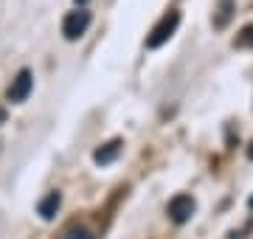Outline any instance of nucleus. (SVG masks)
Masks as SVG:
<instances>
[{
	"mask_svg": "<svg viewBox=\"0 0 253 239\" xmlns=\"http://www.w3.org/2000/svg\"><path fill=\"white\" fill-rule=\"evenodd\" d=\"M177 26H180V11H166L158 23H155V28L149 31V37H146V48H161L166 45L169 40L174 37V31H177Z\"/></svg>",
	"mask_w": 253,
	"mask_h": 239,
	"instance_id": "1",
	"label": "nucleus"
},
{
	"mask_svg": "<svg viewBox=\"0 0 253 239\" xmlns=\"http://www.w3.org/2000/svg\"><path fill=\"white\" fill-rule=\"evenodd\" d=\"M93 17H90V11H84V9H76V11H68L62 20V37L68 40V42H76V40L84 37V31L90 28Z\"/></svg>",
	"mask_w": 253,
	"mask_h": 239,
	"instance_id": "2",
	"label": "nucleus"
},
{
	"mask_svg": "<svg viewBox=\"0 0 253 239\" xmlns=\"http://www.w3.org/2000/svg\"><path fill=\"white\" fill-rule=\"evenodd\" d=\"M31 90H34V74L28 71V68H23L14 79H11V87H9V101L11 104H23V101L31 96Z\"/></svg>",
	"mask_w": 253,
	"mask_h": 239,
	"instance_id": "3",
	"label": "nucleus"
},
{
	"mask_svg": "<svg viewBox=\"0 0 253 239\" xmlns=\"http://www.w3.org/2000/svg\"><path fill=\"white\" fill-rule=\"evenodd\" d=\"M194 208H197V205H194V197H191V194H177V197L169 200V217H172L177 225L189 222Z\"/></svg>",
	"mask_w": 253,
	"mask_h": 239,
	"instance_id": "4",
	"label": "nucleus"
},
{
	"mask_svg": "<svg viewBox=\"0 0 253 239\" xmlns=\"http://www.w3.org/2000/svg\"><path fill=\"white\" fill-rule=\"evenodd\" d=\"M59 205H62V194L59 192H51L45 194L42 200H40V205H37V211H40V217L45 222H51L56 217V211H59Z\"/></svg>",
	"mask_w": 253,
	"mask_h": 239,
	"instance_id": "5",
	"label": "nucleus"
},
{
	"mask_svg": "<svg viewBox=\"0 0 253 239\" xmlns=\"http://www.w3.org/2000/svg\"><path fill=\"white\" fill-rule=\"evenodd\" d=\"M121 147H124V144H121L118 138H116V141H110V144H104V147H99L96 152H93V160H96L99 166L113 163V160H116V158L121 155Z\"/></svg>",
	"mask_w": 253,
	"mask_h": 239,
	"instance_id": "6",
	"label": "nucleus"
},
{
	"mask_svg": "<svg viewBox=\"0 0 253 239\" xmlns=\"http://www.w3.org/2000/svg\"><path fill=\"white\" fill-rule=\"evenodd\" d=\"M56 239H93V234L87 228H82V225H71V228H65Z\"/></svg>",
	"mask_w": 253,
	"mask_h": 239,
	"instance_id": "7",
	"label": "nucleus"
},
{
	"mask_svg": "<svg viewBox=\"0 0 253 239\" xmlns=\"http://www.w3.org/2000/svg\"><path fill=\"white\" fill-rule=\"evenodd\" d=\"M231 9H234V0H219V17L214 20V26L225 28L228 20H231Z\"/></svg>",
	"mask_w": 253,
	"mask_h": 239,
	"instance_id": "8",
	"label": "nucleus"
},
{
	"mask_svg": "<svg viewBox=\"0 0 253 239\" xmlns=\"http://www.w3.org/2000/svg\"><path fill=\"white\" fill-rule=\"evenodd\" d=\"M242 34H245V37H239V40H236L239 45H248V42H253V26H248V28L242 31Z\"/></svg>",
	"mask_w": 253,
	"mask_h": 239,
	"instance_id": "9",
	"label": "nucleus"
},
{
	"mask_svg": "<svg viewBox=\"0 0 253 239\" xmlns=\"http://www.w3.org/2000/svg\"><path fill=\"white\" fill-rule=\"evenodd\" d=\"M248 158L253 160V141H251V147H248Z\"/></svg>",
	"mask_w": 253,
	"mask_h": 239,
	"instance_id": "10",
	"label": "nucleus"
},
{
	"mask_svg": "<svg viewBox=\"0 0 253 239\" xmlns=\"http://www.w3.org/2000/svg\"><path fill=\"white\" fill-rule=\"evenodd\" d=\"M76 3H79V6H84V3H87V0H76Z\"/></svg>",
	"mask_w": 253,
	"mask_h": 239,
	"instance_id": "11",
	"label": "nucleus"
},
{
	"mask_svg": "<svg viewBox=\"0 0 253 239\" xmlns=\"http://www.w3.org/2000/svg\"><path fill=\"white\" fill-rule=\"evenodd\" d=\"M248 205H251V208H253V197H251V202H248Z\"/></svg>",
	"mask_w": 253,
	"mask_h": 239,
	"instance_id": "12",
	"label": "nucleus"
}]
</instances>
